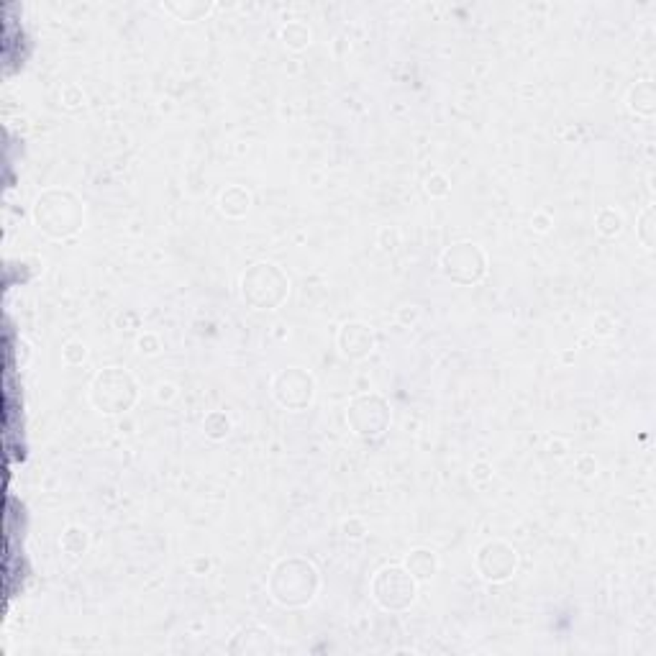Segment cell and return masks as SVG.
I'll return each instance as SVG.
<instances>
[{"mask_svg":"<svg viewBox=\"0 0 656 656\" xmlns=\"http://www.w3.org/2000/svg\"><path fill=\"white\" fill-rule=\"evenodd\" d=\"M628 108L636 110L638 116H654L656 110V90L651 80L636 82V88L628 92Z\"/></svg>","mask_w":656,"mask_h":656,"instance_id":"cell-1","label":"cell"},{"mask_svg":"<svg viewBox=\"0 0 656 656\" xmlns=\"http://www.w3.org/2000/svg\"><path fill=\"white\" fill-rule=\"evenodd\" d=\"M597 228H600V234H605V236L620 234V228H623V216H620L615 208H602L600 213H597Z\"/></svg>","mask_w":656,"mask_h":656,"instance_id":"cell-2","label":"cell"},{"mask_svg":"<svg viewBox=\"0 0 656 656\" xmlns=\"http://www.w3.org/2000/svg\"><path fill=\"white\" fill-rule=\"evenodd\" d=\"M651 231H654V206H648L646 210L641 213V218H638V239L644 241L646 249H654V236H651Z\"/></svg>","mask_w":656,"mask_h":656,"instance_id":"cell-3","label":"cell"}]
</instances>
